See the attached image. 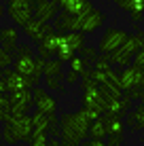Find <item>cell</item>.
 <instances>
[{"label": "cell", "instance_id": "obj_1", "mask_svg": "<svg viewBox=\"0 0 144 146\" xmlns=\"http://www.w3.org/2000/svg\"><path fill=\"white\" fill-rule=\"evenodd\" d=\"M91 114L87 108H81L78 112H66L59 117V140L64 146H76L83 144L89 138V125H91Z\"/></svg>", "mask_w": 144, "mask_h": 146}, {"label": "cell", "instance_id": "obj_2", "mask_svg": "<svg viewBox=\"0 0 144 146\" xmlns=\"http://www.w3.org/2000/svg\"><path fill=\"white\" fill-rule=\"evenodd\" d=\"M34 131L32 117L26 114H11V119L2 127V140L7 144H17V142H30V135Z\"/></svg>", "mask_w": 144, "mask_h": 146}, {"label": "cell", "instance_id": "obj_3", "mask_svg": "<svg viewBox=\"0 0 144 146\" xmlns=\"http://www.w3.org/2000/svg\"><path fill=\"white\" fill-rule=\"evenodd\" d=\"M34 2L36 0H7V15L13 19L15 26L23 28L34 19Z\"/></svg>", "mask_w": 144, "mask_h": 146}, {"label": "cell", "instance_id": "obj_4", "mask_svg": "<svg viewBox=\"0 0 144 146\" xmlns=\"http://www.w3.org/2000/svg\"><path fill=\"white\" fill-rule=\"evenodd\" d=\"M83 47H85V32H81V30L66 32L62 36V47L57 51V57L64 59V62H70V57L76 55Z\"/></svg>", "mask_w": 144, "mask_h": 146}, {"label": "cell", "instance_id": "obj_5", "mask_svg": "<svg viewBox=\"0 0 144 146\" xmlns=\"http://www.w3.org/2000/svg\"><path fill=\"white\" fill-rule=\"evenodd\" d=\"M119 87L123 91H133V89L144 87V70L136 64H129L119 72Z\"/></svg>", "mask_w": 144, "mask_h": 146}, {"label": "cell", "instance_id": "obj_6", "mask_svg": "<svg viewBox=\"0 0 144 146\" xmlns=\"http://www.w3.org/2000/svg\"><path fill=\"white\" fill-rule=\"evenodd\" d=\"M13 68L17 70V72H21V74H26V76H32L34 78V70H36V55H34L32 47L23 44V47L17 49Z\"/></svg>", "mask_w": 144, "mask_h": 146}, {"label": "cell", "instance_id": "obj_7", "mask_svg": "<svg viewBox=\"0 0 144 146\" xmlns=\"http://www.w3.org/2000/svg\"><path fill=\"white\" fill-rule=\"evenodd\" d=\"M129 34L125 32V30H119V28H106V32L102 34L100 42H98V49H100V53H110L119 49L123 42L127 40Z\"/></svg>", "mask_w": 144, "mask_h": 146}, {"label": "cell", "instance_id": "obj_8", "mask_svg": "<svg viewBox=\"0 0 144 146\" xmlns=\"http://www.w3.org/2000/svg\"><path fill=\"white\" fill-rule=\"evenodd\" d=\"M9 100H11V112L13 114H26L30 110V106L34 104V93L30 89H17V91H11Z\"/></svg>", "mask_w": 144, "mask_h": 146}, {"label": "cell", "instance_id": "obj_9", "mask_svg": "<svg viewBox=\"0 0 144 146\" xmlns=\"http://www.w3.org/2000/svg\"><path fill=\"white\" fill-rule=\"evenodd\" d=\"M62 36H64V34L59 32V30H57V32H55V30H51V32L38 42V55H42L44 59L57 55L59 47H62Z\"/></svg>", "mask_w": 144, "mask_h": 146}, {"label": "cell", "instance_id": "obj_10", "mask_svg": "<svg viewBox=\"0 0 144 146\" xmlns=\"http://www.w3.org/2000/svg\"><path fill=\"white\" fill-rule=\"evenodd\" d=\"M4 80H7V87H9V93L11 91H17V89H30L36 85V80L32 76H26V74L17 72V70H4Z\"/></svg>", "mask_w": 144, "mask_h": 146}, {"label": "cell", "instance_id": "obj_11", "mask_svg": "<svg viewBox=\"0 0 144 146\" xmlns=\"http://www.w3.org/2000/svg\"><path fill=\"white\" fill-rule=\"evenodd\" d=\"M32 93H34V106L36 108H40L42 112H47V114L57 112V100L53 98L47 89H40L38 85H34Z\"/></svg>", "mask_w": 144, "mask_h": 146}, {"label": "cell", "instance_id": "obj_12", "mask_svg": "<svg viewBox=\"0 0 144 146\" xmlns=\"http://www.w3.org/2000/svg\"><path fill=\"white\" fill-rule=\"evenodd\" d=\"M104 21H106L104 13H102V11H98V9L93 7L89 13L81 15V26H78V30H81V32H85V34H93L98 28H102V26H104Z\"/></svg>", "mask_w": 144, "mask_h": 146}, {"label": "cell", "instance_id": "obj_13", "mask_svg": "<svg viewBox=\"0 0 144 146\" xmlns=\"http://www.w3.org/2000/svg\"><path fill=\"white\" fill-rule=\"evenodd\" d=\"M57 11H59L57 2H53V0H36L34 2V17L42 23L53 21L57 17Z\"/></svg>", "mask_w": 144, "mask_h": 146}, {"label": "cell", "instance_id": "obj_14", "mask_svg": "<svg viewBox=\"0 0 144 146\" xmlns=\"http://www.w3.org/2000/svg\"><path fill=\"white\" fill-rule=\"evenodd\" d=\"M51 30H55V26H49V23H42V21H38L36 17L32 19V21H28L26 26H23V34L32 40V42H40V40L47 36Z\"/></svg>", "mask_w": 144, "mask_h": 146}, {"label": "cell", "instance_id": "obj_15", "mask_svg": "<svg viewBox=\"0 0 144 146\" xmlns=\"http://www.w3.org/2000/svg\"><path fill=\"white\" fill-rule=\"evenodd\" d=\"M81 26V15H72L70 11H59L55 17V28L59 32H74Z\"/></svg>", "mask_w": 144, "mask_h": 146}, {"label": "cell", "instance_id": "obj_16", "mask_svg": "<svg viewBox=\"0 0 144 146\" xmlns=\"http://www.w3.org/2000/svg\"><path fill=\"white\" fill-rule=\"evenodd\" d=\"M131 95H127V98H117V100H110V102L106 104V117H121V114H125L127 110L131 106Z\"/></svg>", "mask_w": 144, "mask_h": 146}, {"label": "cell", "instance_id": "obj_17", "mask_svg": "<svg viewBox=\"0 0 144 146\" xmlns=\"http://www.w3.org/2000/svg\"><path fill=\"white\" fill-rule=\"evenodd\" d=\"M119 9L129 13L133 23H140L144 19V0H121V2H119Z\"/></svg>", "mask_w": 144, "mask_h": 146}, {"label": "cell", "instance_id": "obj_18", "mask_svg": "<svg viewBox=\"0 0 144 146\" xmlns=\"http://www.w3.org/2000/svg\"><path fill=\"white\" fill-rule=\"evenodd\" d=\"M0 44L7 51H17L19 49V30L17 28H2L0 30Z\"/></svg>", "mask_w": 144, "mask_h": 146}, {"label": "cell", "instance_id": "obj_19", "mask_svg": "<svg viewBox=\"0 0 144 146\" xmlns=\"http://www.w3.org/2000/svg\"><path fill=\"white\" fill-rule=\"evenodd\" d=\"M59 9L70 11L72 15H85L93 9V4L89 0H59Z\"/></svg>", "mask_w": 144, "mask_h": 146}, {"label": "cell", "instance_id": "obj_20", "mask_svg": "<svg viewBox=\"0 0 144 146\" xmlns=\"http://www.w3.org/2000/svg\"><path fill=\"white\" fill-rule=\"evenodd\" d=\"M125 125L129 127V131H140V129H144V102L127 114Z\"/></svg>", "mask_w": 144, "mask_h": 146}, {"label": "cell", "instance_id": "obj_21", "mask_svg": "<svg viewBox=\"0 0 144 146\" xmlns=\"http://www.w3.org/2000/svg\"><path fill=\"white\" fill-rule=\"evenodd\" d=\"M108 57H110V64H117V66H121V68L129 66V64L133 62V55L127 53L123 47H119V49H115V51H110V53H108Z\"/></svg>", "mask_w": 144, "mask_h": 146}, {"label": "cell", "instance_id": "obj_22", "mask_svg": "<svg viewBox=\"0 0 144 146\" xmlns=\"http://www.w3.org/2000/svg\"><path fill=\"white\" fill-rule=\"evenodd\" d=\"M89 135H91V138H106V135H108L106 117H104V114L91 121V125H89Z\"/></svg>", "mask_w": 144, "mask_h": 146}, {"label": "cell", "instance_id": "obj_23", "mask_svg": "<svg viewBox=\"0 0 144 146\" xmlns=\"http://www.w3.org/2000/svg\"><path fill=\"white\" fill-rule=\"evenodd\" d=\"M62 66H64V59H59L57 55L44 59V74L42 76H59L62 74Z\"/></svg>", "mask_w": 144, "mask_h": 146}, {"label": "cell", "instance_id": "obj_24", "mask_svg": "<svg viewBox=\"0 0 144 146\" xmlns=\"http://www.w3.org/2000/svg\"><path fill=\"white\" fill-rule=\"evenodd\" d=\"M106 127H108V135H123V131H125V123L121 117H106Z\"/></svg>", "mask_w": 144, "mask_h": 146}, {"label": "cell", "instance_id": "obj_25", "mask_svg": "<svg viewBox=\"0 0 144 146\" xmlns=\"http://www.w3.org/2000/svg\"><path fill=\"white\" fill-rule=\"evenodd\" d=\"M32 123L36 129H44V131H49V127H51V123H49V114L42 112L40 108H36V112L32 114Z\"/></svg>", "mask_w": 144, "mask_h": 146}, {"label": "cell", "instance_id": "obj_26", "mask_svg": "<svg viewBox=\"0 0 144 146\" xmlns=\"http://www.w3.org/2000/svg\"><path fill=\"white\" fill-rule=\"evenodd\" d=\"M70 70H74L78 74L89 72V59H85L83 55H72L70 57Z\"/></svg>", "mask_w": 144, "mask_h": 146}, {"label": "cell", "instance_id": "obj_27", "mask_svg": "<svg viewBox=\"0 0 144 146\" xmlns=\"http://www.w3.org/2000/svg\"><path fill=\"white\" fill-rule=\"evenodd\" d=\"M30 146H49V135H47V131L44 129H36L34 127V131H32V135H30V142H28Z\"/></svg>", "mask_w": 144, "mask_h": 146}, {"label": "cell", "instance_id": "obj_28", "mask_svg": "<svg viewBox=\"0 0 144 146\" xmlns=\"http://www.w3.org/2000/svg\"><path fill=\"white\" fill-rule=\"evenodd\" d=\"M11 100H9V95H4L0 91V121L2 123H7L9 119H11Z\"/></svg>", "mask_w": 144, "mask_h": 146}, {"label": "cell", "instance_id": "obj_29", "mask_svg": "<svg viewBox=\"0 0 144 146\" xmlns=\"http://www.w3.org/2000/svg\"><path fill=\"white\" fill-rule=\"evenodd\" d=\"M13 62H15V57L11 55V51H7V49L0 44V68H9Z\"/></svg>", "mask_w": 144, "mask_h": 146}, {"label": "cell", "instance_id": "obj_30", "mask_svg": "<svg viewBox=\"0 0 144 146\" xmlns=\"http://www.w3.org/2000/svg\"><path fill=\"white\" fill-rule=\"evenodd\" d=\"M44 80H47V87L51 89V91H62V74L59 76H44Z\"/></svg>", "mask_w": 144, "mask_h": 146}, {"label": "cell", "instance_id": "obj_31", "mask_svg": "<svg viewBox=\"0 0 144 146\" xmlns=\"http://www.w3.org/2000/svg\"><path fill=\"white\" fill-rule=\"evenodd\" d=\"M98 51H100V49H96V47H83L81 51H78V55H83V57L85 59H89V62H96L98 59Z\"/></svg>", "mask_w": 144, "mask_h": 146}, {"label": "cell", "instance_id": "obj_32", "mask_svg": "<svg viewBox=\"0 0 144 146\" xmlns=\"http://www.w3.org/2000/svg\"><path fill=\"white\" fill-rule=\"evenodd\" d=\"M133 64H136V66H140V68L144 70V47H142L136 55H133Z\"/></svg>", "mask_w": 144, "mask_h": 146}, {"label": "cell", "instance_id": "obj_33", "mask_svg": "<svg viewBox=\"0 0 144 146\" xmlns=\"http://www.w3.org/2000/svg\"><path fill=\"white\" fill-rule=\"evenodd\" d=\"M78 76H81L78 72H74V70H70V72L66 74V80H68V85H74V83L78 80Z\"/></svg>", "mask_w": 144, "mask_h": 146}, {"label": "cell", "instance_id": "obj_34", "mask_svg": "<svg viewBox=\"0 0 144 146\" xmlns=\"http://www.w3.org/2000/svg\"><path fill=\"white\" fill-rule=\"evenodd\" d=\"M123 142V135H108V146H119Z\"/></svg>", "mask_w": 144, "mask_h": 146}, {"label": "cell", "instance_id": "obj_35", "mask_svg": "<svg viewBox=\"0 0 144 146\" xmlns=\"http://www.w3.org/2000/svg\"><path fill=\"white\" fill-rule=\"evenodd\" d=\"M85 144L87 146H104V138H89Z\"/></svg>", "mask_w": 144, "mask_h": 146}, {"label": "cell", "instance_id": "obj_36", "mask_svg": "<svg viewBox=\"0 0 144 146\" xmlns=\"http://www.w3.org/2000/svg\"><path fill=\"white\" fill-rule=\"evenodd\" d=\"M138 36H140V42H142V47H144V32H138Z\"/></svg>", "mask_w": 144, "mask_h": 146}, {"label": "cell", "instance_id": "obj_37", "mask_svg": "<svg viewBox=\"0 0 144 146\" xmlns=\"http://www.w3.org/2000/svg\"><path fill=\"white\" fill-rule=\"evenodd\" d=\"M140 100H142V102H144V87L140 89Z\"/></svg>", "mask_w": 144, "mask_h": 146}, {"label": "cell", "instance_id": "obj_38", "mask_svg": "<svg viewBox=\"0 0 144 146\" xmlns=\"http://www.w3.org/2000/svg\"><path fill=\"white\" fill-rule=\"evenodd\" d=\"M0 142H2V131H0Z\"/></svg>", "mask_w": 144, "mask_h": 146}, {"label": "cell", "instance_id": "obj_39", "mask_svg": "<svg viewBox=\"0 0 144 146\" xmlns=\"http://www.w3.org/2000/svg\"><path fill=\"white\" fill-rule=\"evenodd\" d=\"M112 2H117V4H119V2H121V0H112Z\"/></svg>", "mask_w": 144, "mask_h": 146}, {"label": "cell", "instance_id": "obj_40", "mask_svg": "<svg viewBox=\"0 0 144 146\" xmlns=\"http://www.w3.org/2000/svg\"><path fill=\"white\" fill-rule=\"evenodd\" d=\"M53 2H57V4H59V0H53Z\"/></svg>", "mask_w": 144, "mask_h": 146}, {"label": "cell", "instance_id": "obj_41", "mask_svg": "<svg viewBox=\"0 0 144 146\" xmlns=\"http://www.w3.org/2000/svg\"><path fill=\"white\" fill-rule=\"evenodd\" d=\"M0 30H2V28H0Z\"/></svg>", "mask_w": 144, "mask_h": 146}]
</instances>
